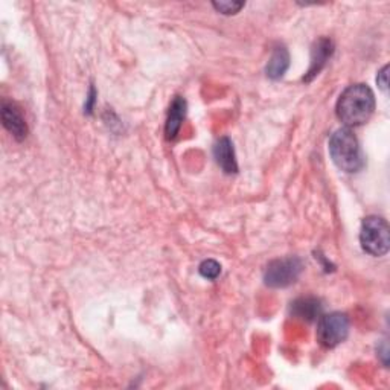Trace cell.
I'll list each match as a JSON object with an SVG mask.
<instances>
[{"label":"cell","instance_id":"1","mask_svg":"<svg viewBox=\"0 0 390 390\" xmlns=\"http://www.w3.org/2000/svg\"><path fill=\"white\" fill-rule=\"evenodd\" d=\"M375 110V95L369 85L352 84L340 95L337 116L348 127H360L369 121Z\"/></svg>","mask_w":390,"mask_h":390},{"label":"cell","instance_id":"2","mask_svg":"<svg viewBox=\"0 0 390 390\" xmlns=\"http://www.w3.org/2000/svg\"><path fill=\"white\" fill-rule=\"evenodd\" d=\"M330 154L334 164L344 172H357L364 165L359 139L349 128H340L331 136Z\"/></svg>","mask_w":390,"mask_h":390},{"label":"cell","instance_id":"3","mask_svg":"<svg viewBox=\"0 0 390 390\" xmlns=\"http://www.w3.org/2000/svg\"><path fill=\"white\" fill-rule=\"evenodd\" d=\"M360 244L366 253L384 256L390 247V229L383 216H366L362 223Z\"/></svg>","mask_w":390,"mask_h":390},{"label":"cell","instance_id":"4","mask_svg":"<svg viewBox=\"0 0 390 390\" xmlns=\"http://www.w3.org/2000/svg\"><path fill=\"white\" fill-rule=\"evenodd\" d=\"M349 334V319L344 312H331L322 316L317 325V340L325 348H335Z\"/></svg>","mask_w":390,"mask_h":390},{"label":"cell","instance_id":"5","mask_svg":"<svg viewBox=\"0 0 390 390\" xmlns=\"http://www.w3.org/2000/svg\"><path fill=\"white\" fill-rule=\"evenodd\" d=\"M302 270L303 264L299 258L276 259V261L268 264L264 275V280L265 284L272 288H284L296 283L302 273Z\"/></svg>","mask_w":390,"mask_h":390},{"label":"cell","instance_id":"6","mask_svg":"<svg viewBox=\"0 0 390 390\" xmlns=\"http://www.w3.org/2000/svg\"><path fill=\"white\" fill-rule=\"evenodd\" d=\"M2 122L8 132L17 140H23L28 135V127L23 115L20 113L17 105L13 102H2Z\"/></svg>","mask_w":390,"mask_h":390},{"label":"cell","instance_id":"7","mask_svg":"<svg viewBox=\"0 0 390 390\" xmlns=\"http://www.w3.org/2000/svg\"><path fill=\"white\" fill-rule=\"evenodd\" d=\"M214 156L216 164L221 167L226 174H235L238 171L233 144L229 137H221L216 140V144L214 147Z\"/></svg>","mask_w":390,"mask_h":390},{"label":"cell","instance_id":"8","mask_svg":"<svg viewBox=\"0 0 390 390\" xmlns=\"http://www.w3.org/2000/svg\"><path fill=\"white\" fill-rule=\"evenodd\" d=\"M334 52V46H332V41L328 40V38H320L316 46H314L312 49V58H311V68L308 70V75L305 78L307 83L311 81L316 75H319V72L325 68V64H327V61L331 58Z\"/></svg>","mask_w":390,"mask_h":390},{"label":"cell","instance_id":"9","mask_svg":"<svg viewBox=\"0 0 390 390\" xmlns=\"http://www.w3.org/2000/svg\"><path fill=\"white\" fill-rule=\"evenodd\" d=\"M185 115H186V101L183 100L181 96H177L169 107V113H168L167 125H165V133L168 139H174L177 136L183 119H185Z\"/></svg>","mask_w":390,"mask_h":390},{"label":"cell","instance_id":"10","mask_svg":"<svg viewBox=\"0 0 390 390\" xmlns=\"http://www.w3.org/2000/svg\"><path fill=\"white\" fill-rule=\"evenodd\" d=\"M290 66V56L288 51L284 46H279L273 51L272 58H270L268 64H267V77L270 80H279L283 78L287 69Z\"/></svg>","mask_w":390,"mask_h":390},{"label":"cell","instance_id":"11","mask_svg":"<svg viewBox=\"0 0 390 390\" xmlns=\"http://www.w3.org/2000/svg\"><path fill=\"white\" fill-rule=\"evenodd\" d=\"M291 311H292V314H295V316L311 322V320H316L320 316L322 305H320V300H317V299L303 297V299H299L292 303Z\"/></svg>","mask_w":390,"mask_h":390},{"label":"cell","instance_id":"12","mask_svg":"<svg viewBox=\"0 0 390 390\" xmlns=\"http://www.w3.org/2000/svg\"><path fill=\"white\" fill-rule=\"evenodd\" d=\"M221 273V265L214 261V259H208V261L201 263L200 265V275L206 279H216Z\"/></svg>","mask_w":390,"mask_h":390},{"label":"cell","instance_id":"13","mask_svg":"<svg viewBox=\"0 0 390 390\" xmlns=\"http://www.w3.org/2000/svg\"><path fill=\"white\" fill-rule=\"evenodd\" d=\"M212 5L216 11H218V13L231 16V14H236L238 11L244 6V2H214Z\"/></svg>","mask_w":390,"mask_h":390},{"label":"cell","instance_id":"14","mask_svg":"<svg viewBox=\"0 0 390 390\" xmlns=\"http://www.w3.org/2000/svg\"><path fill=\"white\" fill-rule=\"evenodd\" d=\"M387 70H389V66H384L380 72H378V77H376V83L383 92H387Z\"/></svg>","mask_w":390,"mask_h":390}]
</instances>
